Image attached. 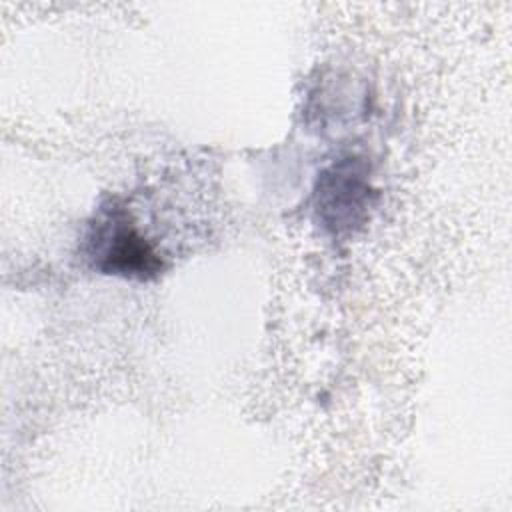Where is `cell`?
Returning a JSON list of instances; mask_svg holds the SVG:
<instances>
[{"instance_id": "6da1fadb", "label": "cell", "mask_w": 512, "mask_h": 512, "mask_svg": "<svg viewBox=\"0 0 512 512\" xmlns=\"http://www.w3.org/2000/svg\"><path fill=\"white\" fill-rule=\"evenodd\" d=\"M88 256L92 266L104 274L148 280L162 262L152 246L138 234L124 208H106L90 228Z\"/></svg>"}, {"instance_id": "7a4b0ae2", "label": "cell", "mask_w": 512, "mask_h": 512, "mask_svg": "<svg viewBox=\"0 0 512 512\" xmlns=\"http://www.w3.org/2000/svg\"><path fill=\"white\" fill-rule=\"evenodd\" d=\"M368 200V182L360 162L346 158L326 170L318 182L316 210L324 226L332 230L352 228L362 216Z\"/></svg>"}]
</instances>
